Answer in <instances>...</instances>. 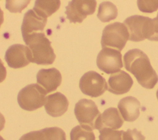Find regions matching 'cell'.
Instances as JSON below:
<instances>
[{"mask_svg":"<svg viewBox=\"0 0 158 140\" xmlns=\"http://www.w3.org/2000/svg\"><path fill=\"white\" fill-rule=\"evenodd\" d=\"M125 69L132 73L139 84L152 89L158 82V75L152 68L148 56L141 50L133 49L123 56Z\"/></svg>","mask_w":158,"mask_h":140,"instance_id":"6da1fadb","label":"cell"},{"mask_svg":"<svg viewBox=\"0 0 158 140\" xmlns=\"http://www.w3.org/2000/svg\"><path fill=\"white\" fill-rule=\"evenodd\" d=\"M32 54V63L38 65H51L54 62L56 54L51 45V42L44 33H36L23 39Z\"/></svg>","mask_w":158,"mask_h":140,"instance_id":"7a4b0ae2","label":"cell"},{"mask_svg":"<svg viewBox=\"0 0 158 140\" xmlns=\"http://www.w3.org/2000/svg\"><path fill=\"white\" fill-rule=\"evenodd\" d=\"M130 33L127 26L120 22L107 25L102 31L101 37L102 47H112L121 51L129 40Z\"/></svg>","mask_w":158,"mask_h":140,"instance_id":"3957f363","label":"cell"},{"mask_svg":"<svg viewBox=\"0 0 158 140\" xmlns=\"http://www.w3.org/2000/svg\"><path fill=\"white\" fill-rule=\"evenodd\" d=\"M46 94L44 89L38 84H30L19 91L17 102L22 109L33 111L45 104Z\"/></svg>","mask_w":158,"mask_h":140,"instance_id":"277c9868","label":"cell"},{"mask_svg":"<svg viewBox=\"0 0 158 140\" xmlns=\"http://www.w3.org/2000/svg\"><path fill=\"white\" fill-rule=\"evenodd\" d=\"M130 33L129 40L139 42L145 39H150L152 32V19L143 15H135L124 20Z\"/></svg>","mask_w":158,"mask_h":140,"instance_id":"5b68a950","label":"cell"},{"mask_svg":"<svg viewBox=\"0 0 158 140\" xmlns=\"http://www.w3.org/2000/svg\"><path fill=\"white\" fill-rule=\"evenodd\" d=\"M74 113L81 126L92 130L96 129L101 115L95 102L87 99H80L76 103Z\"/></svg>","mask_w":158,"mask_h":140,"instance_id":"8992f818","label":"cell"},{"mask_svg":"<svg viewBox=\"0 0 158 140\" xmlns=\"http://www.w3.org/2000/svg\"><path fill=\"white\" fill-rule=\"evenodd\" d=\"M79 87L84 94L91 97H99L108 89L106 79L94 71H89L81 77Z\"/></svg>","mask_w":158,"mask_h":140,"instance_id":"52a82bcc","label":"cell"},{"mask_svg":"<svg viewBox=\"0 0 158 140\" xmlns=\"http://www.w3.org/2000/svg\"><path fill=\"white\" fill-rule=\"evenodd\" d=\"M96 64L98 67L107 74L115 73L123 67L120 51L110 47H104L99 52Z\"/></svg>","mask_w":158,"mask_h":140,"instance_id":"ba28073f","label":"cell"},{"mask_svg":"<svg viewBox=\"0 0 158 140\" xmlns=\"http://www.w3.org/2000/svg\"><path fill=\"white\" fill-rule=\"evenodd\" d=\"M94 0H73L65 7V14L71 23H81L87 15H92L96 10Z\"/></svg>","mask_w":158,"mask_h":140,"instance_id":"9c48e42d","label":"cell"},{"mask_svg":"<svg viewBox=\"0 0 158 140\" xmlns=\"http://www.w3.org/2000/svg\"><path fill=\"white\" fill-rule=\"evenodd\" d=\"M5 60L9 67L12 68H22L31 62L32 54L28 46L15 44L7 49Z\"/></svg>","mask_w":158,"mask_h":140,"instance_id":"30bf717a","label":"cell"},{"mask_svg":"<svg viewBox=\"0 0 158 140\" xmlns=\"http://www.w3.org/2000/svg\"><path fill=\"white\" fill-rule=\"evenodd\" d=\"M47 18L44 17L33 9L28 10L23 16L21 31L23 39L38 33V31H43L46 26Z\"/></svg>","mask_w":158,"mask_h":140,"instance_id":"8fae6325","label":"cell"},{"mask_svg":"<svg viewBox=\"0 0 158 140\" xmlns=\"http://www.w3.org/2000/svg\"><path fill=\"white\" fill-rule=\"evenodd\" d=\"M38 84L42 86L47 93L54 91L62 82L60 72L55 68L41 69L36 75Z\"/></svg>","mask_w":158,"mask_h":140,"instance_id":"7c38bea8","label":"cell"},{"mask_svg":"<svg viewBox=\"0 0 158 140\" xmlns=\"http://www.w3.org/2000/svg\"><path fill=\"white\" fill-rule=\"evenodd\" d=\"M108 84L109 92L116 95H120L130 91L133 84V81L128 73L123 70H120L110 75Z\"/></svg>","mask_w":158,"mask_h":140,"instance_id":"4fadbf2b","label":"cell"},{"mask_svg":"<svg viewBox=\"0 0 158 140\" xmlns=\"http://www.w3.org/2000/svg\"><path fill=\"white\" fill-rule=\"evenodd\" d=\"M69 107V101L65 95L56 92L46 97L44 104L46 112L53 117H58L64 114Z\"/></svg>","mask_w":158,"mask_h":140,"instance_id":"5bb4252c","label":"cell"},{"mask_svg":"<svg viewBox=\"0 0 158 140\" xmlns=\"http://www.w3.org/2000/svg\"><path fill=\"white\" fill-rule=\"evenodd\" d=\"M118 108L125 121H134L139 116L140 102L133 96L122 98L118 104Z\"/></svg>","mask_w":158,"mask_h":140,"instance_id":"9a60e30c","label":"cell"},{"mask_svg":"<svg viewBox=\"0 0 158 140\" xmlns=\"http://www.w3.org/2000/svg\"><path fill=\"white\" fill-rule=\"evenodd\" d=\"M123 123V120L117 110L115 107H110L101 114L98 121L96 129L101 130L104 128L116 130L121 128Z\"/></svg>","mask_w":158,"mask_h":140,"instance_id":"2e32d148","label":"cell"},{"mask_svg":"<svg viewBox=\"0 0 158 140\" xmlns=\"http://www.w3.org/2000/svg\"><path fill=\"white\" fill-rule=\"evenodd\" d=\"M59 0H37L35 2L33 10L44 17L51 16L60 7Z\"/></svg>","mask_w":158,"mask_h":140,"instance_id":"e0dca14e","label":"cell"},{"mask_svg":"<svg viewBox=\"0 0 158 140\" xmlns=\"http://www.w3.org/2000/svg\"><path fill=\"white\" fill-rule=\"evenodd\" d=\"M117 15V8L111 2L104 1L99 4L97 17L101 22H109L114 20Z\"/></svg>","mask_w":158,"mask_h":140,"instance_id":"ac0fdd59","label":"cell"},{"mask_svg":"<svg viewBox=\"0 0 158 140\" xmlns=\"http://www.w3.org/2000/svg\"><path fill=\"white\" fill-rule=\"evenodd\" d=\"M70 140H96L93 130L77 125L70 131Z\"/></svg>","mask_w":158,"mask_h":140,"instance_id":"d6986e66","label":"cell"},{"mask_svg":"<svg viewBox=\"0 0 158 140\" xmlns=\"http://www.w3.org/2000/svg\"><path fill=\"white\" fill-rule=\"evenodd\" d=\"M46 140H66V134L63 130L59 127L45 128L41 130Z\"/></svg>","mask_w":158,"mask_h":140,"instance_id":"ffe728a7","label":"cell"},{"mask_svg":"<svg viewBox=\"0 0 158 140\" xmlns=\"http://www.w3.org/2000/svg\"><path fill=\"white\" fill-rule=\"evenodd\" d=\"M124 131L104 128L99 131V140H123Z\"/></svg>","mask_w":158,"mask_h":140,"instance_id":"44dd1931","label":"cell"},{"mask_svg":"<svg viewBox=\"0 0 158 140\" xmlns=\"http://www.w3.org/2000/svg\"><path fill=\"white\" fill-rule=\"evenodd\" d=\"M139 10L144 13H152L158 9V1H137Z\"/></svg>","mask_w":158,"mask_h":140,"instance_id":"7402d4cb","label":"cell"},{"mask_svg":"<svg viewBox=\"0 0 158 140\" xmlns=\"http://www.w3.org/2000/svg\"><path fill=\"white\" fill-rule=\"evenodd\" d=\"M30 2V1H6V8L10 12L20 13Z\"/></svg>","mask_w":158,"mask_h":140,"instance_id":"603a6c76","label":"cell"},{"mask_svg":"<svg viewBox=\"0 0 158 140\" xmlns=\"http://www.w3.org/2000/svg\"><path fill=\"white\" fill-rule=\"evenodd\" d=\"M123 140H145V137L136 128L128 129L124 132Z\"/></svg>","mask_w":158,"mask_h":140,"instance_id":"cb8c5ba5","label":"cell"},{"mask_svg":"<svg viewBox=\"0 0 158 140\" xmlns=\"http://www.w3.org/2000/svg\"><path fill=\"white\" fill-rule=\"evenodd\" d=\"M19 140H46L44 134L41 130L33 131L23 134Z\"/></svg>","mask_w":158,"mask_h":140,"instance_id":"d4e9b609","label":"cell"},{"mask_svg":"<svg viewBox=\"0 0 158 140\" xmlns=\"http://www.w3.org/2000/svg\"><path fill=\"white\" fill-rule=\"evenodd\" d=\"M156 96H157V100H158V89H157V93H156Z\"/></svg>","mask_w":158,"mask_h":140,"instance_id":"484cf974","label":"cell"},{"mask_svg":"<svg viewBox=\"0 0 158 140\" xmlns=\"http://www.w3.org/2000/svg\"><path fill=\"white\" fill-rule=\"evenodd\" d=\"M157 17H158V13H157Z\"/></svg>","mask_w":158,"mask_h":140,"instance_id":"4316f807","label":"cell"}]
</instances>
